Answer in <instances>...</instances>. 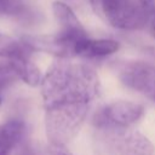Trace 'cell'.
<instances>
[{"label":"cell","instance_id":"cell-9","mask_svg":"<svg viewBox=\"0 0 155 155\" xmlns=\"http://www.w3.org/2000/svg\"><path fill=\"white\" fill-rule=\"evenodd\" d=\"M7 61L15 69L18 79L33 87L40 85L42 75L38 65L30 59V54H21Z\"/></svg>","mask_w":155,"mask_h":155},{"label":"cell","instance_id":"cell-10","mask_svg":"<svg viewBox=\"0 0 155 155\" xmlns=\"http://www.w3.org/2000/svg\"><path fill=\"white\" fill-rule=\"evenodd\" d=\"M33 51L22 41L0 33V57L11 59L21 54H30Z\"/></svg>","mask_w":155,"mask_h":155},{"label":"cell","instance_id":"cell-3","mask_svg":"<svg viewBox=\"0 0 155 155\" xmlns=\"http://www.w3.org/2000/svg\"><path fill=\"white\" fill-rule=\"evenodd\" d=\"M143 114V105L130 101H116L104 105L96 113L93 125L107 131L120 130L137 122Z\"/></svg>","mask_w":155,"mask_h":155},{"label":"cell","instance_id":"cell-14","mask_svg":"<svg viewBox=\"0 0 155 155\" xmlns=\"http://www.w3.org/2000/svg\"><path fill=\"white\" fill-rule=\"evenodd\" d=\"M10 155H38V153L34 145L27 138H24L11 150Z\"/></svg>","mask_w":155,"mask_h":155},{"label":"cell","instance_id":"cell-15","mask_svg":"<svg viewBox=\"0 0 155 155\" xmlns=\"http://www.w3.org/2000/svg\"><path fill=\"white\" fill-rule=\"evenodd\" d=\"M50 155H73V153L67 148V144L51 143L50 144Z\"/></svg>","mask_w":155,"mask_h":155},{"label":"cell","instance_id":"cell-5","mask_svg":"<svg viewBox=\"0 0 155 155\" xmlns=\"http://www.w3.org/2000/svg\"><path fill=\"white\" fill-rule=\"evenodd\" d=\"M114 131L115 138L113 140V147L117 155H153L154 145L153 143L140 132L138 131Z\"/></svg>","mask_w":155,"mask_h":155},{"label":"cell","instance_id":"cell-4","mask_svg":"<svg viewBox=\"0 0 155 155\" xmlns=\"http://www.w3.org/2000/svg\"><path fill=\"white\" fill-rule=\"evenodd\" d=\"M120 81L155 103V65L136 61L125 63L119 71Z\"/></svg>","mask_w":155,"mask_h":155},{"label":"cell","instance_id":"cell-1","mask_svg":"<svg viewBox=\"0 0 155 155\" xmlns=\"http://www.w3.org/2000/svg\"><path fill=\"white\" fill-rule=\"evenodd\" d=\"M40 87L47 139L50 144H67L78 134L101 93L99 78L86 64L57 57L42 76Z\"/></svg>","mask_w":155,"mask_h":155},{"label":"cell","instance_id":"cell-12","mask_svg":"<svg viewBox=\"0 0 155 155\" xmlns=\"http://www.w3.org/2000/svg\"><path fill=\"white\" fill-rule=\"evenodd\" d=\"M17 79L18 76L8 62L5 64H0V91L11 86Z\"/></svg>","mask_w":155,"mask_h":155},{"label":"cell","instance_id":"cell-7","mask_svg":"<svg viewBox=\"0 0 155 155\" xmlns=\"http://www.w3.org/2000/svg\"><path fill=\"white\" fill-rule=\"evenodd\" d=\"M120 48V44L110 39H90L81 40L75 48V56L84 58H102L115 53Z\"/></svg>","mask_w":155,"mask_h":155},{"label":"cell","instance_id":"cell-16","mask_svg":"<svg viewBox=\"0 0 155 155\" xmlns=\"http://www.w3.org/2000/svg\"><path fill=\"white\" fill-rule=\"evenodd\" d=\"M0 104H1V98H0Z\"/></svg>","mask_w":155,"mask_h":155},{"label":"cell","instance_id":"cell-11","mask_svg":"<svg viewBox=\"0 0 155 155\" xmlns=\"http://www.w3.org/2000/svg\"><path fill=\"white\" fill-rule=\"evenodd\" d=\"M143 11L145 24L149 27L151 35L155 38V0H138Z\"/></svg>","mask_w":155,"mask_h":155},{"label":"cell","instance_id":"cell-6","mask_svg":"<svg viewBox=\"0 0 155 155\" xmlns=\"http://www.w3.org/2000/svg\"><path fill=\"white\" fill-rule=\"evenodd\" d=\"M52 11L59 25V33L75 40H82L87 38V33L81 22L67 4L62 1H54L52 4Z\"/></svg>","mask_w":155,"mask_h":155},{"label":"cell","instance_id":"cell-2","mask_svg":"<svg viewBox=\"0 0 155 155\" xmlns=\"http://www.w3.org/2000/svg\"><path fill=\"white\" fill-rule=\"evenodd\" d=\"M96 15L113 28L137 30L145 25L140 5L136 0H90Z\"/></svg>","mask_w":155,"mask_h":155},{"label":"cell","instance_id":"cell-13","mask_svg":"<svg viewBox=\"0 0 155 155\" xmlns=\"http://www.w3.org/2000/svg\"><path fill=\"white\" fill-rule=\"evenodd\" d=\"M22 7L21 0H0V15H18Z\"/></svg>","mask_w":155,"mask_h":155},{"label":"cell","instance_id":"cell-8","mask_svg":"<svg viewBox=\"0 0 155 155\" xmlns=\"http://www.w3.org/2000/svg\"><path fill=\"white\" fill-rule=\"evenodd\" d=\"M27 138V125L21 119H11L0 126V155H10L11 150Z\"/></svg>","mask_w":155,"mask_h":155}]
</instances>
